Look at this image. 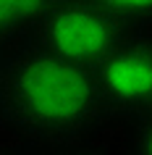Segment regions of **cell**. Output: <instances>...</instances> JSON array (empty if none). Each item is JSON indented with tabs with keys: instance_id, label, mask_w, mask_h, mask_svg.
Listing matches in <instances>:
<instances>
[{
	"instance_id": "obj_1",
	"label": "cell",
	"mask_w": 152,
	"mask_h": 155,
	"mask_svg": "<svg viewBox=\"0 0 152 155\" xmlns=\"http://www.w3.org/2000/svg\"><path fill=\"white\" fill-rule=\"evenodd\" d=\"M0 121L24 137L68 145L89 137L108 116L89 68L24 42L0 66Z\"/></svg>"
},
{
	"instance_id": "obj_2",
	"label": "cell",
	"mask_w": 152,
	"mask_h": 155,
	"mask_svg": "<svg viewBox=\"0 0 152 155\" xmlns=\"http://www.w3.org/2000/svg\"><path fill=\"white\" fill-rule=\"evenodd\" d=\"M34 48L95 71L131 32L108 16L95 0H55L32 26Z\"/></svg>"
},
{
	"instance_id": "obj_3",
	"label": "cell",
	"mask_w": 152,
	"mask_h": 155,
	"mask_svg": "<svg viewBox=\"0 0 152 155\" xmlns=\"http://www.w3.org/2000/svg\"><path fill=\"white\" fill-rule=\"evenodd\" d=\"M100 103L108 118H139L152 105V40L150 32L128 34L95 71Z\"/></svg>"
},
{
	"instance_id": "obj_4",
	"label": "cell",
	"mask_w": 152,
	"mask_h": 155,
	"mask_svg": "<svg viewBox=\"0 0 152 155\" xmlns=\"http://www.w3.org/2000/svg\"><path fill=\"white\" fill-rule=\"evenodd\" d=\"M97 5L113 16L126 32H150L152 24V0H95Z\"/></svg>"
},
{
	"instance_id": "obj_5",
	"label": "cell",
	"mask_w": 152,
	"mask_h": 155,
	"mask_svg": "<svg viewBox=\"0 0 152 155\" xmlns=\"http://www.w3.org/2000/svg\"><path fill=\"white\" fill-rule=\"evenodd\" d=\"M55 0H0V16L11 29V34L32 32V26Z\"/></svg>"
},
{
	"instance_id": "obj_6",
	"label": "cell",
	"mask_w": 152,
	"mask_h": 155,
	"mask_svg": "<svg viewBox=\"0 0 152 155\" xmlns=\"http://www.w3.org/2000/svg\"><path fill=\"white\" fill-rule=\"evenodd\" d=\"M131 155H152V113L134 118V150Z\"/></svg>"
},
{
	"instance_id": "obj_7",
	"label": "cell",
	"mask_w": 152,
	"mask_h": 155,
	"mask_svg": "<svg viewBox=\"0 0 152 155\" xmlns=\"http://www.w3.org/2000/svg\"><path fill=\"white\" fill-rule=\"evenodd\" d=\"M11 37H13V34H11V29L5 26V21H3V16H0V42L5 45V42H8Z\"/></svg>"
},
{
	"instance_id": "obj_8",
	"label": "cell",
	"mask_w": 152,
	"mask_h": 155,
	"mask_svg": "<svg viewBox=\"0 0 152 155\" xmlns=\"http://www.w3.org/2000/svg\"><path fill=\"white\" fill-rule=\"evenodd\" d=\"M5 53H8V48H5V45L0 42V66H3V58H5Z\"/></svg>"
},
{
	"instance_id": "obj_9",
	"label": "cell",
	"mask_w": 152,
	"mask_h": 155,
	"mask_svg": "<svg viewBox=\"0 0 152 155\" xmlns=\"http://www.w3.org/2000/svg\"><path fill=\"white\" fill-rule=\"evenodd\" d=\"M60 155H92V153H60Z\"/></svg>"
},
{
	"instance_id": "obj_10",
	"label": "cell",
	"mask_w": 152,
	"mask_h": 155,
	"mask_svg": "<svg viewBox=\"0 0 152 155\" xmlns=\"http://www.w3.org/2000/svg\"><path fill=\"white\" fill-rule=\"evenodd\" d=\"M0 155H11V153H5V150H0Z\"/></svg>"
}]
</instances>
